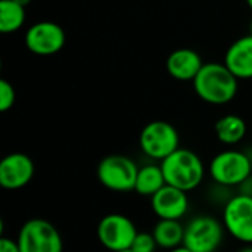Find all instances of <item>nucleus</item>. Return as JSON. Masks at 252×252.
<instances>
[{
    "label": "nucleus",
    "instance_id": "25",
    "mask_svg": "<svg viewBox=\"0 0 252 252\" xmlns=\"http://www.w3.org/2000/svg\"><path fill=\"white\" fill-rule=\"evenodd\" d=\"M247 4H248V6L252 9V0H247Z\"/></svg>",
    "mask_w": 252,
    "mask_h": 252
},
{
    "label": "nucleus",
    "instance_id": "26",
    "mask_svg": "<svg viewBox=\"0 0 252 252\" xmlns=\"http://www.w3.org/2000/svg\"><path fill=\"white\" fill-rule=\"evenodd\" d=\"M250 34L252 35V19H251V24H250Z\"/></svg>",
    "mask_w": 252,
    "mask_h": 252
},
{
    "label": "nucleus",
    "instance_id": "11",
    "mask_svg": "<svg viewBox=\"0 0 252 252\" xmlns=\"http://www.w3.org/2000/svg\"><path fill=\"white\" fill-rule=\"evenodd\" d=\"M34 173L35 167L28 155L9 154L0 161V186L6 190L22 189L32 180Z\"/></svg>",
    "mask_w": 252,
    "mask_h": 252
},
{
    "label": "nucleus",
    "instance_id": "7",
    "mask_svg": "<svg viewBox=\"0 0 252 252\" xmlns=\"http://www.w3.org/2000/svg\"><path fill=\"white\" fill-rule=\"evenodd\" d=\"M224 238L223 224L211 216L193 217L185 227L183 245L192 252H216Z\"/></svg>",
    "mask_w": 252,
    "mask_h": 252
},
{
    "label": "nucleus",
    "instance_id": "15",
    "mask_svg": "<svg viewBox=\"0 0 252 252\" xmlns=\"http://www.w3.org/2000/svg\"><path fill=\"white\" fill-rule=\"evenodd\" d=\"M157 245L164 250H174L183 245L185 227L179 220H159L152 232Z\"/></svg>",
    "mask_w": 252,
    "mask_h": 252
},
{
    "label": "nucleus",
    "instance_id": "6",
    "mask_svg": "<svg viewBox=\"0 0 252 252\" xmlns=\"http://www.w3.org/2000/svg\"><path fill=\"white\" fill-rule=\"evenodd\" d=\"M139 167L124 155L105 157L97 167V179L109 190L130 192L134 190Z\"/></svg>",
    "mask_w": 252,
    "mask_h": 252
},
{
    "label": "nucleus",
    "instance_id": "20",
    "mask_svg": "<svg viewBox=\"0 0 252 252\" xmlns=\"http://www.w3.org/2000/svg\"><path fill=\"white\" fill-rule=\"evenodd\" d=\"M157 247L158 245H157V241H155L154 235L142 232V233L136 235L130 250L133 252H155Z\"/></svg>",
    "mask_w": 252,
    "mask_h": 252
},
{
    "label": "nucleus",
    "instance_id": "14",
    "mask_svg": "<svg viewBox=\"0 0 252 252\" xmlns=\"http://www.w3.org/2000/svg\"><path fill=\"white\" fill-rule=\"evenodd\" d=\"M202 66L204 62L201 55L188 47L174 50L167 59V71L173 78L180 81H193Z\"/></svg>",
    "mask_w": 252,
    "mask_h": 252
},
{
    "label": "nucleus",
    "instance_id": "19",
    "mask_svg": "<svg viewBox=\"0 0 252 252\" xmlns=\"http://www.w3.org/2000/svg\"><path fill=\"white\" fill-rule=\"evenodd\" d=\"M16 93L13 86L7 80H0V111L6 112L15 105Z\"/></svg>",
    "mask_w": 252,
    "mask_h": 252
},
{
    "label": "nucleus",
    "instance_id": "1",
    "mask_svg": "<svg viewBox=\"0 0 252 252\" xmlns=\"http://www.w3.org/2000/svg\"><path fill=\"white\" fill-rule=\"evenodd\" d=\"M238 78L224 63H204L193 80L198 97L211 105H224L235 99L238 93Z\"/></svg>",
    "mask_w": 252,
    "mask_h": 252
},
{
    "label": "nucleus",
    "instance_id": "3",
    "mask_svg": "<svg viewBox=\"0 0 252 252\" xmlns=\"http://www.w3.org/2000/svg\"><path fill=\"white\" fill-rule=\"evenodd\" d=\"M210 174L223 188L241 186L252 176V158L241 151H223L213 158Z\"/></svg>",
    "mask_w": 252,
    "mask_h": 252
},
{
    "label": "nucleus",
    "instance_id": "8",
    "mask_svg": "<svg viewBox=\"0 0 252 252\" xmlns=\"http://www.w3.org/2000/svg\"><path fill=\"white\" fill-rule=\"evenodd\" d=\"M137 233L134 223L123 214H108L97 224V239L111 252L130 250Z\"/></svg>",
    "mask_w": 252,
    "mask_h": 252
},
{
    "label": "nucleus",
    "instance_id": "18",
    "mask_svg": "<svg viewBox=\"0 0 252 252\" xmlns=\"http://www.w3.org/2000/svg\"><path fill=\"white\" fill-rule=\"evenodd\" d=\"M25 6L16 3L15 0L0 1V31L3 34L18 31L25 22Z\"/></svg>",
    "mask_w": 252,
    "mask_h": 252
},
{
    "label": "nucleus",
    "instance_id": "4",
    "mask_svg": "<svg viewBox=\"0 0 252 252\" xmlns=\"http://www.w3.org/2000/svg\"><path fill=\"white\" fill-rule=\"evenodd\" d=\"M21 252H62L63 242L59 230L44 219H31L18 233Z\"/></svg>",
    "mask_w": 252,
    "mask_h": 252
},
{
    "label": "nucleus",
    "instance_id": "27",
    "mask_svg": "<svg viewBox=\"0 0 252 252\" xmlns=\"http://www.w3.org/2000/svg\"><path fill=\"white\" fill-rule=\"evenodd\" d=\"M118 252H133L131 250H126V251H118Z\"/></svg>",
    "mask_w": 252,
    "mask_h": 252
},
{
    "label": "nucleus",
    "instance_id": "12",
    "mask_svg": "<svg viewBox=\"0 0 252 252\" xmlns=\"http://www.w3.org/2000/svg\"><path fill=\"white\" fill-rule=\"evenodd\" d=\"M151 205L159 220H180L189 208L188 192L165 185L151 198Z\"/></svg>",
    "mask_w": 252,
    "mask_h": 252
},
{
    "label": "nucleus",
    "instance_id": "2",
    "mask_svg": "<svg viewBox=\"0 0 252 252\" xmlns=\"http://www.w3.org/2000/svg\"><path fill=\"white\" fill-rule=\"evenodd\" d=\"M161 168L167 185H171L185 192L196 189L205 176L202 159L193 151L183 148H179L165 159H162Z\"/></svg>",
    "mask_w": 252,
    "mask_h": 252
},
{
    "label": "nucleus",
    "instance_id": "23",
    "mask_svg": "<svg viewBox=\"0 0 252 252\" xmlns=\"http://www.w3.org/2000/svg\"><path fill=\"white\" fill-rule=\"evenodd\" d=\"M16 3H19V4H22V6H27V4H30L31 3V0H15Z\"/></svg>",
    "mask_w": 252,
    "mask_h": 252
},
{
    "label": "nucleus",
    "instance_id": "21",
    "mask_svg": "<svg viewBox=\"0 0 252 252\" xmlns=\"http://www.w3.org/2000/svg\"><path fill=\"white\" fill-rule=\"evenodd\" d=\"M0 252H21L18 241H13L10 238L1 236L0 238Z\"/></svg>",
    "mask_w": 252,
    "mask_h": 252
},
{
    "label": "nucleus",
    "instance_id": "24",
    "mask_svg": "<svg viewBox=\"0 0 252 252\" xmlns=\"http://www.w3.org/2000/svg\"><path fill=\"white\" fill-rule=\"evenodd\" d=\"M238 252H252V247L251 245H247V247H244L242 250H239Z\"/></svg>",
    "mask_w": 252,
    "mask_h": 252
},
{
    "label": "nucleus",
    "instance_id": "10",
    "mask_svg": "<svg viewBox=\"0 0 252 252\" xmlns=\"http://www.w3.org/2000/svg\"><path fill=\"white\" fill-rule=\"evenodd\" d=\"M25 46L34 55H55L65 46V31L59 24L52 21L37 22L27 30Z\"/></svg>",
    "mask_w": 252,
    "mask_h": 252
},
{
    "label": "nucleus",
    "instance_id": "13",
    "mask_svg": "<svg viewBox=\"0 0 252 252\" xmlns=\"http://www.w3.org/2000/svg\"><path fill=\"white\" fill-rule=\"evenodd\" d=\"M224 65L238 80L252 78V35H244L233 41L226 55Z\"/></svg>",
    "mask_w": 252,
    "mask_h": 252
},
{
    "label": "nucleus",
    "instance_id": "17",
    "mask_svg": "<svg viewBox=\"0 0 252 252\" xmlns=\"http://www.w3.org/2000/svg\"><path fill=\"white\" fill-rule=\"evenodd\" d=\"M167 185L161 165H145L139 168L134 190L143 196H154L161 188Z\"/></svg>",
    "mask_w": 252,
    "mask_h": 252
},
{
    "label": "nucleus",
    "instance_id": "9",
    "mask_svg": "<svg viewBox=\"0 0 252 252\" xmlns=\"http://www.w3.org/2000/svg\"><path fill=\"white\" fill-rule=\"evenodd\" d=\"M224 229L239 242L252 244V196L239 193L227 201L223 211Z\"/></svg>",
    "mask_w": 252,
    "mask_h": 252
},
{
    "label": "nucleus",
    "instance_id": "22",
    "mask_svg": "<svg viewBox=\"0 0 252 252\" xmlns=\"http://www.w3.org/2000/svg\"><path fill=\"white\" fill-rule=\"evenodd\" d=\"M168 252H192L189 248H186L185 245H182V247H177V248H174V250H170Z\"/></svg>",
    "mask_w": 252,
    "mask_h": 252
},
{
    "label": "nucleus",
    "instance_id": "5",
    "mask_svg": "<svg viewBox=\"0 0 252 252\" xmlns=\"http://www.w3.org/2000/svg\"><path fill=\"white\" fill-rule=\"evenodd\" d=\"M139 143L145 155L162 161L179 149L180 136L173 124L167 121H152L142 128Z\"/></svg>",
    "mask_w": 252,
    "mask_h": 252
},
{
    "label": "nucleus",
    "instance_id": "16",
    "mask_svg": "<svg viewBox=\"0 0 252 252\" xmlns=\"http://www.w3.org/2000/svg\"><path fill=\"white\" fill-rule=\"evenodd\" d=\"M216 134L224 145H238L247 134V123L239 115H224L216 123Z\"/></svg>",
    "mask_w": 252,
    "mask_h": 252
}]
</instances>
